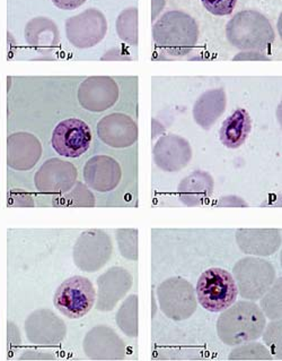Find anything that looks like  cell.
Returning a JSON list of instances; mask_svg holds the SVG:
<instances>
[{
    "label": "cell",
    "mask_w": 282,
    "mask_h": 361,
    "mask_svg": "<svg viewBox=\"0 0 282 361\" xmlns=\"http://www.w3.org/2000/svg\"><path fill=\"white\" fill-rule=\"evenodd\" d=\"M251 117L245 109L235 110L220 128L222 143L229 149H238L245 143L251 133Z\"/></svg>",
    "instance_id": "obj_16"
},
{
    "label": "cell",
    "mask_w": 282,
    "mask_h": 361,
    "mask_svg": "<svg viewBox=\"0 0 282 361\" xmlns=\"http://www.w3.org/2000/svg\"><path fill=\"white\" fill-rule=\"evenodd\" d=\"M199 304L211 312H220L235 304L238 289L227 269L212 267L201 274L197 283Z\"/></svg>",
    "instance_id": "obj_4"
},
{
    "label": "cell",
    "mask_w": 282,
    "mask_h": 361,
    "mask_svg": "<svg viewBox=\"0 0 282 361\" xmlns=\"http://www.w3.org/2000/svg\"><path fill=\"white\" fill-rule=\"evenodd\" d=\"M164 7H165V0H153V4H151V20H154L160 14Z\"/></svg>",
    "instance_id": "obj_23"
},
{
    "label": "cell",
    "mask_w": 282,
    "mask_h": 361,
    "mask_svg": "<svg viewBox=\"0 0 282 361\" xmlns=\"http://www.w3.org/2000/svg\"><path fill=\"white\" fill-rule=\"evenodd\" d=\"M130 61V56L122 54L120 50L112 49L103 56L102 61Z\"/></svg>",
    "instance_id": "obj_22"
},
{
    "label": "cell",
    "mask_w": 282,
    "mask_h": 361,
    "mask_svg": "<svg viewBox=\"0 0 282 361\" xmlns=\"http://www.w3.org/2000/svg\"><path fill=\"white\" fill-rule=\"evenodd\" d=\"M234 305V304H233ZM265 329V317L257 305L240 301L224 310L217 323V332L224 343L238 345L257 340Z\"/></svg>",
    "instance_id": "obj_2"
},
{
    "label": "cell",
    "mask_w": 282,
    "mask_h": 361,
    "mask_svg": "<svg viewBox=\"0 0 282 361\" xmlns=\"http://www.w3.org/2000/svg\"><path fill=\"white\" fill-rule=\"evenodd\" d=\"M234 61H269V58L262 52L243 51L235 56Z\"/></svg>",
    "instance_id": "obj_21"
},
{
    "label": "cell",
    "mask_w": 282,
    "mask_h": 361,
    "mask_svg": "<svg viewBox=\"0 0 282 361\" xmlns=\"http://www.w3.org/2000/svg\"><path fill=\"white\" fill-rule=\"evenodd\" d=\"M158 298L162 312L175 321L188 319L197 307L193 287L183 279H169L160 284Z\"/></svg>",
    "instance_id": "obj_7"
},
{
    "label": "cell",
    "mask_w": 282,
    "mask_h": 361,
    "mask_svg": "<svg viewBox=\"0 0 282 361\" xmlns=\"http://www.w3.org/2000/svg\"><path fill=\"white\" fill-rule=\"evenodd\" d=\"M97 133L104 143L117 149L130 147L138 140L137 123L122 114L103 118L97 125Z\"/></svg>",
    "instance_id": "obj_11"
},
{
    "label": "cell",
    "mask_w": 282,
    "mask_h": 361,
    "mask_svg": "<svg viewBox=\"0 0 282 361\" xmlns=\"http://www.w3.org/2000/svg\"><path fill=\"white\" fill-rule=\"evenodd\" d=\"M76 176L72 164L54 159L43 164L35 177V184L41 192H65L74 184Z\"/></svg>",
    "instance_id": "obj_13"
},
{
    "label": "cell",
    "mask_w": 282,
    "mask_h": 361,
    "mask_svg": "<svg viewBox=\"0 0 282 361\" xmlns=\"http://www.w3.org/2000/svg\"><path fill=\"white\" fill-rule=\"evenodd\" d=\"M227 98L222 89H214L203 93L194 104L193 117L203 129H210L225 111Z\"/></svg>",
    "instance_id": "obj_14"
},
{
    "label": "cell",
    "mask_w": 282,
    "mask_h": 361,
    "mask_svg": "<svg viewBox=\"0 0 282 361\" xmlns=\"http://www.w3.org/2000/svg\"><path fill=\"white\" fill-rule=\"evenodd\" d=\"M226 37L231 46L242 51L268 50L276 35L270 20L257 11L237 13L226 26Z\"/></svg>",
    "instance_id": "obj_3"
},
{
    "label": "cell",
    "mask_w": 282,
    "mask_h": 361,
    "mask_svg": "<svg viewBox=\"0 0 282 361\" xmlns=\"http://www.w3.org/2000/svg\"><path fill=\"white\" fill-rule=\"evenodd\" d=\"M108 22L98 9H86L85 12L68 18L66 35L69 42L79 49H89L105 37Z\"/></svg>",
    "instance_id": "obj_6"
},
{
    "label": "cell",
    "mask_w": 282,
    "mask_h": 361,
    "mask_svg": "<svg viewBox=\"0 0 282 361\" xmlns=\"http://www.w3.org/2000/svg\"><path fill=\"white\" fill-rule=\"evenodd\" d=\"M26 41L37 49H52L59 44L60 35L53 20L37 18L30 20L25 29Z\"/></svg>",
    "instance_id": "obj_17"
},
{
    "label": "cell",
    "mask_w": 282,
    "mask_h": 361,
    "mask_svg": "<svg viewBox=\"0 0 282 361\" xmlns=\"http://www.w3.org/2000/svg\"><path fill=\"white\" fill-rule=\"evenodd\" d=\"M205 8L216 16H227L234 12L237 0H201Z\"/></svg>",
    "instance_id": "obj_19"
},
{
    "label": "cell",
    "mask_w": 282,
    "mask_h": 361,
    "mask_svg": "<svg viewBox=\"0 0 282 361\" xmlns=\"http://www.w3.org/2000/svg\"><path fill=\"white\" fill-rule=\"evenodd\" d=\"M117 32L121 40L132 46H138L137 7L124 9L119 15L117 20Z\"/></svg>",
    "instance_id": "obj_18"
},
{
    "label": "cell",
    "mask_w": 282,
    "mask_h": 361,
    "mask_svg": "<svg viewBox=\"0 0 282 361\" xmlns=\"http://www.w3.org/2000/svg\"><path fill=\"white\" fill-rule=\"evenodd\" d=\"M91 132L85 121L70 118L58 123L52 134V147L61 157L78 158L89 149Z\"/></svg>",
    "instance_id": "obj_8"
},
{
    "label": "cell",
    "mask_w": 282,
    "mask_h": 361,
    "mask_svg": "<svg viewBox=\"0 0 282 361\" xmlns=\"http://www.w3.org/2000/svg\"><path fill=\"white\" fill-rule=\"evenodd\" d=\"M157 48L173 57H183L193 50L199 39V26L192 16L181 11H169L153 26Z\"/></svg>",
    "instance_id": "obj_1"
},
{
    "label": "cell",
    "mask_w": 282,
    "mask_h": 361,
    "mask_svg": "<svg viewBox=\"0 0 282 361\" xmlns=\"http://www.w3.org/2000/svg\"><path fill=\"white\" fill-rule=\"evenodd\" d=\"M96 293L89 279L72 276L67 279L54 293L53 304L68 319H78L94 306Z\"/></svg>",
    "instance_id": "obj_5"
},
{
    "label": "cell",
    "mask_w": 282,
    "mask_h": 361,
    "mask_svg": "<svg viewBox=\"0 0 282 361\" xmlns=\"http://www.w3.org/2000/svg\"><path fill=\"white\" fill-rule=\"evenodd\" d=\"M155 164L164 171H180L191 161L192 149L186 140L177 135L160 138L153 149Z\"/></svg>",
    "instance_id": "obj_10"
},
{
    "label": "cell",
    "mask_w": 282,
    "mask_h": 361,
    "mask_svg": "<svg viewBox=\"0 0 282 361\" xmlns=\"http://www.w3.org/2000/svg\"><path fill=\"white\" fill-rule=\"evenodd\" d=\"M84 177L91 188L98 192H110L120 183V166L115 159L105 155L95 157L86 164Z\"/></svg>",
    "instance_id": "obj_12"
},
{
    "label": "cell",
    "mask_w": 282,
    "mask_h": 361,
    "mask_svg": "<svg viewBox=\"0 0 282 361\" xmlns=\"http://www.w3.org/2000/svg\"><path fill=\"white\" fill-rule=\"evenodd\" d=\"M119 87L115 80L108 76H93L87 78L78 91V99L85 109L104 111L117 102Z\"/></svg>",
    "instance_id": "obj_9"
},
{
    "label": "cell",
    "mask_w": 282,
    "mask_h": 361,
    "mask_svg": "<svg viewBox=\"0 0 282 361\" xmlns=\"http://www.w3.org/2000/svg\"><path fill=\"white\" fill-rule=\"evenodd\" d=\"M214 179L209 173L194 171L181 181L179 195L183 203L188 207H197L205 203L212 195Z\"/></svg>",
    "instance_id": "obj_15"
},
{
    "label": "cell",
    "mask_w": 282,
    "mask_h": 361,
    "mask_svg": "<svg viewBox=\"0 0 282 361\" xmlns=\"http://www.w3.org/2000/svg\"><path fill=\"white\" fill-rule=\"evenodd\" d=\"M54 6L63 11H74L86 3V0H52Z\"/></svg>",
    "instance_id": "obj_20"
}]
</instances>
